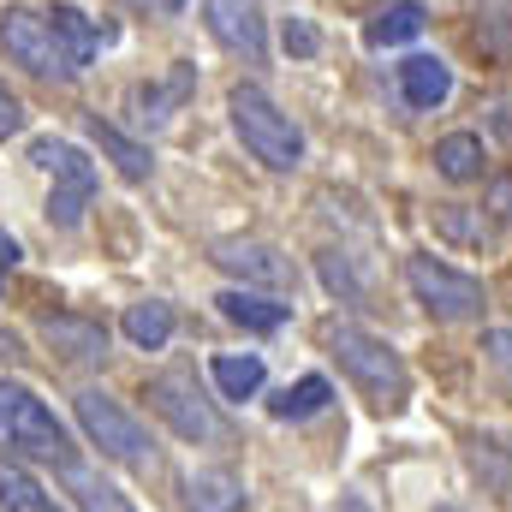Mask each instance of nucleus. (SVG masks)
Instances as JSON below:
<instances>
[{
	"mask_svg": "<svg viewBox=\"0 0 512 512\" xmlns=\"http://www.w3.org/2000/svg\"><path fill=\"white\" fill-rule=\"evenodd\" d=\"M161 6H167V12H179V0H161Z\"/></svg>",
	"mask_w": 512,
	"mask_h": 512,
	"instance_id": "obj_36",
	"label": "nucleus"
},
{
	"mask_svg": "<svg viewBox=\"0 0 512 512\" xmlns=\"http://www.w3.org/2000/svg\"><path fill=\"white\" fill-rule=\"evenodd\" d=\"M280 42H286V54H316V48H322V42H316V30H310L304 18H286Z\"/></svg>",
	"mask_w": 512,
	"mask_h": 512,
	"instance_id": "obj_28",
	"label": "nucleus"
},
{
	"mask_svg": "<svg viewBox=\"0 0 512 512\" xmlns=\"http://www.w3.org/2000/svg\"><path fill=\"white\" fill-rule=\"evenodd\" d=\"M36 334H42L60 358H72V364H102V358H108V328L90 322V316H42Z\"/></svg>",
	"mask_w": 512,
	"mask_h": 512,
	"instance_id": "obj_10",
	"label": "nucleus"
},
{
	"mask_svg": "<svg viewBox=\"0 0 512 512\" xmlns=\"http://www.w3.org/2000/svg\"><path fill=\"white\" fill-rule=\"evenodd\" d=\"M489 209H495L501 221H512V173H501V179L489 185Z\"/></svg>",
	"mask_w": 512,
	"mask_h": 512,
	"instance_id": "obj_32",
	"label": "nucleus"
},
{
	"mask_svg": "<svg viewBox=\"0 0 512 512\" xmlns=\"http://www.w3.org/2000/svg\"><path fill=\"white\" fill-rule=\"evenodd\" d=\"M435 512H459V507H435Z\"/></svg>",
	"mask_w": 512,
	"mask_h": 512,
	"instance_id": "obj_37",
	"label": "nucleus"
},
{
	"mask_svg": "<svg viewBox=\"0 0 512 512\" xmlns=\"http://www.w3.org/2000/svg\"><path fill=\"white\" fill-rule=\"evenodd\" d=\"M185 495H191V512H239L245 507V483L233 471H197Z\"/></svg>",
	"mask_w": 512,
	"mask_h": 512,
	"instance_id": "obj_20",
	"label": "nucleus"
},
{
	"mask_svg": "<svg viewBox=\"0 0 512 512\" xmlns=\"http://www.w3.org/2000/svg\"><path fill=\"white\" fill-rule=\"evenodd\" d=\"M0 507L6 512H60L42 489H36L30 471H18V465H6V459H0Z\"/></svg>",
	"mask_w": 512,
	"mask_h": 512,
	"instance_id": "obj_23",
	"label": "nucleus"
},
{
	"mask_svg": "<svg viewBox=\"0 0 512 512\" xmlns=\"http://www.w3.org/2000/svg\"><path fill=\"white\" fill-rule=\"evenodd\" d=\"M18 131H24V108H18V96H12V90H0V143H6V137H18Z\"/></svg>",
	"mask_w": 512,
	"mask_h": 512,
	"instance_id": "obj_29",
	"label": "nucleus"
},
{
	"mask_svg": "<svg viewBox=\"0 0 512 512\" xmlns=\"http://www.w3.org/2000/svg\"><path fill=\"white\" fill-rule=\"evenodd\" d=\"M435 167H441V179H453V185L477 179V173H483V137H477V131H447V137L435 143Z\"/></svg>",
	"mask_w": 512,
	"mask_h": 512,
	"instance_id": "obj_16",
	"label": "nucleus"
},
{
	"mask_svg": "<svg viewBox=\"0 0 512 512\" xmlns=\"http://www.w3.org/2000/svg\"><path fill=\"white\" fill-rule=\"evenodd\" d=\"M435 227H441L447 239H459V245H489V227H483V221H471L465 209H441V215H435Z\"/></svg>",
	"mask_w": 512,
	"mask_h": 512,
	"instance_id": "obj_26",
	"label": "nucleus"
},
{
	"mask_svg": "<svg viewBox=\"0 0 512 512\" xmlns=\"http://www.w3.org/2000/svg\"><path fill=\"white\" fill-rule=\"evenodd\" d=\"M209 376H215V387H221L227 399H251L268 370H262V358H256V352H245V358H239V352H221V358L209 364Z\"/></svg>",
	"mask_w": 512,
	"mask_h": 512,
	"instance_id": "obj_21",
	"label": "nucleus"
},
{
	"mask_svg": "<svg viewBox=\"0 0 512 512\" xmlns=\"http://www.w3.org/2000/svg\"><path fill=\"white\" fill-rule=\"evenodd\" d=\"M203 18H209V36L245 60L268 54V30H262V6L256 0H203Z\"/></svg>",
	"mask_w": 512,
	"mask_h": 512,
	"instance_id": "obj_8",
	"label": "nucleus"
},
{
	"mask_svg": "<svg viewBox=\"0 0 512 512\" xmlns=\"http://www.w3.org/2000/svg\"><path fill=\"white\" fill-rule=\"evenodd\" d=\"M215 304H221V316H227V322H239V328H251V334H274V328H286V316H292L280 298L251 292V286H233V292H221Z\"/></svg>",
	"mask_w": 512,
	"mask_h": 512,
	"instance_id": "obj_12",
	"label": "nucleus"
},
{
	"mask_svg": "<svg viewBox=\"0 0 512 512\" xmlns=\"http://www.w3.org/2000/svg\"><path fill=\"white\" fill-rule=\"evenodd\" d=\"M423 6L417 0H393V6H376L370 24H364V42L370 48H399V42H417L423 36Z\"/></svg>",
	"mask_w": 512,
	"mask_h": 512,
	"instance_id": "obj_13",
	"label": "nucleus"
},
{
	"mask_svg": "<svg viewBox=\"0 0 512 512\" xmlns=\"http://www.w3.org/2000/svg\"><path fill=\"white\" fill-rule=\"evenodd\" d=\"M30 161L48 167L66 191H96V167H90L72 143H60V137H36V143H30Z\"/></svg>",
	"mask_w": 512,
	"mask_h": 512,
	"instance_id": "obj_14",
	"label": "nucleus"
},
{
	"mask_svg": "<svg viewBox=\"0 0 512 512\" xmlns=\"http://www.w3.org/2000/svg\"><path fill=\"white\" fill-rule=\"evenodd\" d=\"M328 346H334L340 370L370 393L376 411H399V405H405L411 376H405V364H399V352H393L387 340L364 334V328H340V322H334V328H328Z\"/></svg>",
	"mask_w": 512,
	"mask_h": 512,
	"instance_id": "obj_1",
	"label": "nucleus"
},
{
	"mask_svg": "<svg viewBox=\"0 0 512 512\" xmlns=\"http://www.w3.org/2000/svg\"><path fill=\"white\" fill-rule=\"evenodd\" d=\"M0 48H6L24 72H36V78H78V66L66 60V48H60L48 12H6V18H0Z\"/></svg>",
	"mask_w": 512,
	"mask_h": 512,
	"instance_id": "obj_5",
	"label": "nucleus"
},
{
	"mask_svg": "<svg viewBox=\"0 0 512 512\" xmlns=\"http://www.w3.org/2000/svg\"><path fill=\"white\" fill-rule=\"evenodd\" d=\"M84 203H90V191H66V185H54V197H48V221H54V227H78V221H84Z\"/></svg>",
	"mask_w": 512,
	"mask_h": 512,
	"instance_id": "obj_27",
	"label": "nucleus"
},
{
	"mask_svg": "<svg viewBox=\"0 0 512 512\" xmlns=\"http://www.w3.org/2000/svg\"><path fill=\"white\" fill-rule=\"evenodd\" d=\"M340 512H364V507H358V501H346V507H340Z\"/></svg>",
	"mask_w": 512,
	"mask_h": 512,
	"instance_id": "obj_35",
	"label": "nucleus"
},
{
	"mask_svg": "<svg viewBox=\"0 0 512 512\" xmlns=\"http://www.w3.org/2000/svg\"><path fill=\"white\" fill-rule=\"evenodd\" d=\"M322 280H328V292L358 298V286H352V274H346V262H340V256H322Z\"/></svg>",
	"mask_w": 512,
	"mask_h": 512,
	"instance_id": "obj_30",
	"label": "nucleus"
},
{
	"mask_svg": "<svg viewBox=\"0 0 512 512\" xmlns=\"http://www.w3.org/2000/svg\"><path fill=\"white\" fill-rule=\"evenodd\" d=\"M399 90H405L411 108H441V102L453 96V66H447L441 54H411V60L399 66Z\"/></svg>",
	"mask_w": 512,
	"mask_h": 512,
	"instance_id": "obj_11",
	"label": "nucleus"
},
{
	"mask_svg": "<svg viewBox=\"0 0 512 512\" xmlns=\"http://www.w3.org/2000/svg\"><path fill=\"white\" fill-rule=\"evenodd\" d=\"M12 268H18V239L0 227V286H6V274H12Z\"/></svg>",
	"mask_w": 512,
	"mask_h": 512,
	"instance_id": "obj_33",
	"label": "nucleus"
},
{
	"mask_svg": "<svg viewBox=\"0 0 512 512\" xmlns=\"http://www.w3.org/2000/svg\"><path fill=\"white\" fill-rule=\"evenodd\" d=\"M12 358H18V340H12V334H0V364H12Z\"/></svg>",
	"mask_w": 512,
	"mask_h": 512,
	"instance_id": "obj_34",
	"label": "nucleus"
},
{
	"mask_svg": "<svg viewBox=\"0 0 512 512\" xmlns=\"http://www.w3.org/2000/svg\"><path fill=\"white\" fill-rule=\"evenodd\" d=\"M471 471L489 483V489H501L512 495V459H507V441H495V435H477L471 441Z\"/></svg>",
	"mask_w": 512,
	"mask_h": 512,
	"instance_id": "obj_25",
	"label": "nucleus"
},
{
	"mask_svg": "<svg viewBox=\"0 0 512 512\" xmlns=\"http://www.w3.org/2000/svg\"><path fill=\"white\" fill-rule=\"evenodd\" d=\"M328 399H334V387L322 382V376H304V382L280 387V393L268 399V411H274L280 423H304V417H316V411H328Z\"/></svg>",
	"mask_w": 512,
	"mask_h": 512,
	"instance_id": "obj_19",
	"label": "nucleus"
},
{
	"mask_svg": "<svg viewBox=\"0 0 512 512\" xmlns=\"http://www.w3.org/2000/svg\"><path fill=\"white\" fill-rule=\"evenodd\" d=\"M405 280H411L417 304L435 322H471V316H483V280L465 274V268H453V262H441V256H411Z\"/></svg>",
	"mask_w": 512,
	"mask_h": 512,
	"instance_id": "obj_4",
	"label": "nucleus"
},
{
	"mask_svg": "<svg viewBox=\"0 0 512 512\" xmlns=\"http://www.w3.org/2000/svg\"><path fill=\"white\" fill-rule=\"evenodd\" d=\"M0 447L6 453H24V459H54V465H72V441L66 429L54 423V411L18 382H0Z\"/></svg>",
	"mask_w": 512,
	"mask_h": 512,
	"instance_id": "obj_3",
	"label": "nucleus"
},
{
	"mask_svg": "<svg viewBox=\"0 0 512 512\" xmlns=\"http://www.w3.org/2000/svg\"><path fill=\"white\" fill-rule=\"evenodd\" d=\"M483 352H489L501 370H512V334L507 328H489V334H483Z\"/></svg>",
	"mask_w": 512,
	"mask_h": 512,
	"instance_id": "obj_31",
	"label": "nucleus"
},
{
	"mask_svg": "<svg viewBox=\"0 0 512 512\" xmlns=\"http://www.w3.org/2000/svg\"><path fill=\"white\" fill-rule=\"evenodd\" d=\"M60 471H66V489H72V501H78L84 512H131L126 495H120L108 477H96L90 465H78V459H72V465H60Z\"/></svg>",
	"mask_w": 512,
	"mask_h": 512,
	"instance_id": "obj_18",
	"label": "nucleus"
},
{
	"mask_svg": "<svg viewBox=\"0 0 512 512\" xmlns=\"http://www.w3.org/2000/svg\"><path fill=\"white\" fill-rule=\"evenodd\" d=\"M477 42H483L489 60L512 66V0H483V12H477Z\"/></svg>",
	"mask_w": 512,
	"mask_h": 512,
	"instance_id": "obj_22",
	"label": "nucleus"
},
{
	"mask_svg": "<svg viewBox=\"0 0 512 512\" xmlns=\"http://www.w3.org/2000/svg\"><path fill=\"white\" fill-rule=\"evenodd\" d=\"M215 268L239 274L245 286H274V292H286V286L298 280L286 256L274 251V245H256V239H221V245H215Z\"/></svg>",
	"mask_w": 512,
	"mask_h": 512,
	"instance_id": "obj_9",
	"label": "nucleus"
},
{
	"mask_svg": "<svg viewBox=\"0 0 512 512\" xmlns=\"http://www.w3.org/2000/svg\"><path fill=\"white\" fill-rule=\"evenodd\" d=\"M90 137L102 143V155L126 173V179H149V149L143 143H131V137H120L114 126H102V120H90Z\"/></svg>",
	"mask_w": 512,
	"mask_h": 512,
	"instance_id": "obj_24",
	"label": "nucleus"
},
{
	"mask_svg": "<svg viewBox=\"0 0 512 512\" xmlns=\"http://www.w3.org/2000/svg\"><path fill=\"white\" fill-rule=\"evenodd\" d=\"M48 24H54V36H60V48H66V60L84 72L90 66V54H96V42H114L108 30H90V18L78 12V6H54L48 12Z\"/></svg>",
	"mask_w": 512,
	"mask_h": 512,
	"instance_id": "obj_15",
	"label": "nucleus"
},
{
	"mask_svg": "<svg viewBox=\"0 0 512 512\" xmlns=\"http://www.w3.org/2000/svg\"><path fill=\"white\" fill-rule=\"evenodd\" d=\"M227 114H233V131L245 137V149H251L262 167L286 173V167L304 161V131L292 126V114H280L256 84H239V90L227 96Z\"/></svg>",
	"mask_w": 512,
	"mask_h": 512,
	"instance_id": "obj_2",
	"label": "nucleus"
},
{
	"mask_svg": "<svg viewBox=\"0 0 512 512\" xmlns=\"http://www.w3.org/2000/svg\"><path fill=\"white\" fill-rule=\"evenodd\" d=\"M78 423H84V435L108 453V459H126V465H149V435H143V423L137 417H126L102 387H84L78 393Z\"/></svg>",
	"mask_w": 512,
	"mask_h": 512,
	"instance_id": "obj_6",
	"label": "nucleus"
},
{
	"mask_svg": "<svg viewBox=\"0 0 512 512\" xmlns=\"http://www.w3.org/2000/svg\"><path fill=\"white\" fill-rule=\"evenodd\" d=\"M149 405L185 435V441H215L221 435V417L209 411V399L197 393V382L185 376V370H167V376H155L149 382Z\"/></svg>",
	"mask_w": 512,
	"mask_h": 512,
	"instance_id": "obj_7",
	"label": "nucleus"
},
{
	"mask_svg": "<svg viewBox=\"0 0 512 512\" xmlns=\"http://www.w3.org/2000/svg\"><path fill=\"white\" fill-rule=\"evenodd\" d=\"M126 340L137 352H161L167 346V334H173V310L161 304V298H143V304H126Z\"/></svg>",
	"mask_w": 512,
	"mask_h": 512,
	"instance_id": "obj_17",
	"label": "nucleus"
}]
</instances>
